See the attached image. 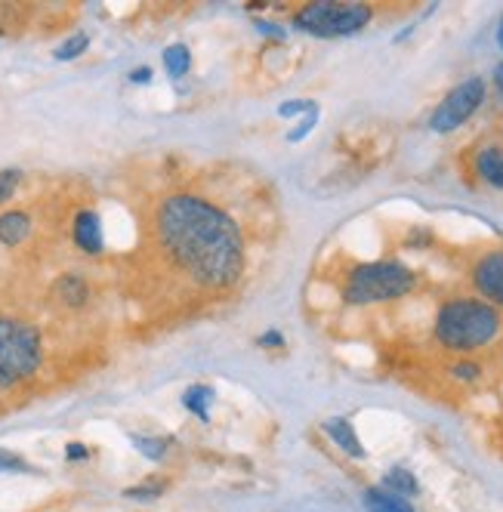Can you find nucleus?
Listing matches in <instances>:
<instances>
[{
  "label": "nucleus",
  "mask_w": 503,
  "mask_h": 512,
  "mask_svg": "<svg viewBox=\"0 0 503 512\" xmlns=\"http://www.w3.org/2000/svg\"><path fill=\"white\" fill-rule=\"evenodd\" d=\"M494 84H497V87L503 90V62H500V65L494 68Z\"/></svg>",
  "instance_id": "a878e982"
},
{
  "label": "nucleus",
  "mask_w": 503,
  "mask_h": 512,
  "mask_svg": "<svg viewBox=\"0 0 503 512\" xmlns=\"http://www.w3.org/2000/svg\"><path fill=\"white\" fill-rule=\"evenodd\" d=\"M41 364V334L16 318H0V392L28 380Z\"/></svg>",
  "instance_id": "20e7f679"
},
{
  "label": "nucleus",
  "mask_w": 503,
  "mask_h": 512,
  "mask_svg": "<svg viewBox=\"0 0 503 512\" xmlns=\"http://www.w3.org/2000/svg\"><path fill=\"white\" fill-rule=\"evenodd\" d=\"M161 494V485H139V488H130L127 497H136V500H152Z\"/></svg>",
  "instance_id": "aec40b11"
},
{
  "label": "nucleus",
  "mask_w": 503,
  "mask_h": 512,
  "mask_svg": "<svg viewBox=\"0 0 503 512\" xmlns=\"http://www.w3.org/2000/svg\"><path fill=\"white\" fill-rule=\"evenodd\" d=\"M473 284L494 309H503V247L485 250L473 266Z\"/></svg>",
  "instance_id": "0eeeda50"
},
{
  "label": "nucleus",
  "mask_w": 503,
  "mask_h": 512,
  "mask_svg": "<svg viewBox=\"0 0 503 512\" xmlns=\"http://www.w3.org/2000/svg\"><path fill=\"white\" fill-rule=\"evenodd\" d=\"M152 241L161 263L195 290H226L244 275L235 219L201 195H170L155 207Z\"/></svg>",
  "instance_id": "f257e3e1"
},
{
  "label": "nucleus",
  "mask_w": 503,
  "mask_h": 512,
  "mask_svg": "<svg viewBox=\"0 0 503 512\" xmlns=\"http://www.w3.org/2000/svg\"><path fill=\"white\" fill-rule=\"evenodd\" d=\"M19 179H22L19 170H0V204H7V201L13 198V192H16V186H19Z\"/></svg>",
  "instance_id": "6ab92c4d"
},
{
  "label": "nucleus",
  "mask_w": 503,
  "mask_h": 512,
  "mask_svg": "<svg viewBox=\"0 0 503 512\" xmlns=\"http://www.w3.org/2000/svg\"><path fill=\"white\" fill-rule=\"evenodd\" d=\"M473 167L482 182H488L491 189H503V142H488L476 152Z\"/></svg>",
  "instance_id": "6e6552de"
},
{
  "label": "nucleus",
  "mask_w": 503,
  "mask_h": 512,
  "mask_svg": "<svg viewBox=\"0 0 503 512\" xmlns=\"http://www.w3.org/2000/svg\"><path fill=\"white\" fill-rule=\"evenodd\" d=\"M497 44H500V50H503V19H500V28H497Z\"/></svg>",
  "instance_id": "bb28decb"
},
{
  "label": "nucleus",
  "mask_w": 503,
  "mask_h": 512,
  "mask_svg": "<svg viewBox=\"0 0 503 512\" xmlns=\"http://www.w3.org/2000/svg\"><path fill=\"white\" fill-rule=\"evenodd\" d=\"M260 346H284V337H281V334H275V331H269V334H263V337H260Z\"/></svg>",
  "instance_id": "5701e85b"
},
{
  "label": "nucleus",
  "mask_w": 503,
  "mask_h": 512,
  "mask_svg": "<svg viewBox=\"0 0 503 512\" xmlns=\"http://www.w3.org/2000/svg\"><path fill=\"white\" fill-rule=\"evenodd\" d=\"M485 93H488L485 78H466L463 84H457V87L436 105L433 118H429V127H433L436 133H451V130H457L460 124H466V121H470V118L479 112L482 102H485Z\"/></svg>",
  "instance_id": "423d86ee"
},
{
  "label": "nucleus",
  "mask_w": 503,
  "mask_h": 512,
  "mask_svg": "<svg viewBox=\"0 0 503 512\" xmlns=\"http://www.w3.org/2000/svg\"><path fill=\"white\" fill-rule=\"evenodd\" d=\"M0 469H28L19 457L7 454V451H0Z\"/></svg>",
  "instance_id": "412c9836"
},
{
  "label": "nucleus",
  "mask_w": 503,
  "mask_h": 512,
  "mask_svg": "<svg viewBox=\"0 0 503 512\" xmlns=\"http://www.w3.org/2000/svg\"><path fill=\"white\" fill-rule=\"evenodd\" d=\"M75 244L84 253H102V223L93 210H81L75 216Z\"/></svg>",
  "instance_id": "9d476101"
},
{
  "label": "nucleus",
  "mask_w": 503,
  "mask_h": 512,
  "mask_svg": "<svg viewBox=\"0 0 503 512\" xmlns=\"http://www.w3.org/2000/svg\"><path fill=\"white\" fill-rule=\"evenodd\" d=\"M368 4H334V0H315L294 13V25L315 38H346L362 31L371 22Z\"/></svg>",
  "instance_id": "39448f33"
},
{
  "label": "nucleus",
  "mask_w": 503,
  "mask_h": 512,
  "mask_svg": "<svg viewBox=\"0 0 503 512\" xmlns=\"http://www.w3.org/2000/svg\"><path fill=\"white\" fill-rule=\"evenodd\" d=\"M189 65H192L189 47H183V44H173V47H167V50H164V68L170 71L173 78H183L186 71H189Z\"/></svg>",
  "instance_id": "dca6fc26"
},
{
  "label": "nucleus",
  "mask_w": 503,
  "mask_h": 512,
  "mask_svg": "<svg viewBox=\"0 0 503 512\" xmlns=\"http://www.w3.org/2000/svg\"><path fill=\"white\" fill-rule=\"evenodd\" d=\"M454 374H457L460 380H476V377H479V368H476V364H457Z\"/></svg>",
  "instance_id": "4be33fe9"
},
{
  "label": "nucleus",
  "mask_w": 503,
  "mask_h": 512,
  "mask_svg": "<svg viewBox=\"0 0 503 512\" xmlns=\"http://www.w3.org/2000/svg\"><path fill=\"white\" fill-rule=\"evenodd\" d=\"M149 75H152V71H149V68H139V71H133V75H130V78H133L136 84H146V81H149Z\"/></svg>",
  "instance_id": "393cba45"
},
{
  "label": "nucleus",
  "mask_w": 503,
  "mask_h": 512,
  "mask_svg": "<svg viewBox=\"0 0 503 512\" xmlns=\"http://www.w3.org/2000/svg\"><path fill=\"white\" fill-rule=\"evenodd\" d=\"M68 460H81V457H87V448L84 445H68Z\"/></svg>",
  "instance_id": "b1692460"
},
{
  "label": "nucleus",
  "mask_w": 503,
  "mask_h": 512,
  "mask_svg": "<svg viewBox=\"0 0 503 512\" xmlns=\"http://www.w3.org/2000/svg\"><path fill=\"white\" fill-rule=\"evenodd\" d=\"M500 312L476 297H451L436 312V340L448 352L470 355L485 349L500 334Z\"/></svg>",
  "instance_id": "f03ea898"
},
{
  "label": "nucleus",
  "mask_w": 503,
  "mask_h": 512,
  "mask_svg": "<svg viewBox=\"0 0 503 512\" xmlns=\"http://www.w3.org/2000/svg\"><path fill=\"white\" fill-rule=\"evenodd\" d=\"M362 500H365V509L368 512H417L405 497L392 494L386 488H368Z\"/></svg>",
  "instance_id": "f8f14e48"
},
{
  "label": "nucleus",
  "mask_w": 503,
  "mask_h": 512,
  "mask_svg": "<svg viewBox=\"0 0 503 512\" xmlns=\"http://www.w3.org/2000/svg\"><path fill=\"white\" fill-rule=\"evenodd\" d=\"M417 284V275L395 263V260H380V263H362L346 275L343 284V300L349 306H371V303H389L411 294Z\"/></svg>",
  "instance_id": "7ed1b4c3"
},
{
  "label": "nucleus",
  "mask_w": 503,
  "mask_h": 512,
  "mask_svg": "<svg viewBox=\"0 0 503 512\" xmlns=\"http://www.w3.org/2000/svg\"><path fill=\"white\" fill-rule=\"evenodd\" d=\"M325 432H328V438H331V442H334L343 454H349V457H355V460H362V457H365L362 438L355 435V426H352L346 417H331V420H325Z\"/></svg>",
  "instance_id": "1a4fd4ad"
},
{
  "label": "nucleus",
  "mask_w": 503,
  "mask_h": 512,
  "mask_svg": "<svg viewBox=\"0 0 503 512\" xmlns=\"http://www.w3.org/2000/svg\"><path fill=\"white\" fill-rule=\"evenodd\" d=\"M53 290H56V297L65 306H84L87 297H90V287H87V281L81 275H62Z\"/></svg>",
  "instance_id": "ddd939ff"
},
{
  "label": "nucleus",
  "mask_w": 503,
  "mask_h": 512,
  "mask_svg": "<svg viewBox=\"0 0 503 512\" xmlns=\"http://www.w3.org/2000/svg\"><path fill=\"white\" fill-rule=\"evenodd\" d=\"M133 445L139 448V454H146L149 460H161L167 454V442L164 438H149V435H133Z\"/></svg>",
  "instance_id": "f3484780"
},
{
  "label": "nucleus",
  "mask_w": 503,
  "mask_h": 512,
  "mask_svg": "<svg viewBox=\"0 0 503 512\" xmlns=\"http://www.w3.org/2000/svg\"><path fill=\"white\" fill-rule=\"evenodd\" d=\"M380 488H386V491H392V494H399V497H414L417 491H420V482L414 479V472L411 469H402V466H392L386 475H383V485Z\"/></svg>",
  "instance_id": "4468645a"
},
{
  "label": "nucleus",
  "mask_w": 503,
  "mask_h": 512,
  "mask_svg": "<svg viewBox=\"0 0 503 512\" xmlns=\"http://www.w3.org/2000/svg\"><path fill=\"white\" fill-rule=\"evenodd\" d=\"M210 401H213V389L210 386H189L186 389V395H183V405H186V411H192L198 420H210Z\"/></svg>",
  "instance_id": "2eb2a0df"
},
{
  "label": "nucleus",
  "mask_w": 503,
  "mask_h": 512,
  "mask_svg": "<svg viewBox=\"0 0 503 512\" xmlns=\"http://www.w3.org/2000/svg\"><path fill=\"white\" fill-rule=\"evenodd\" d=\"M28 232H31V219H28V213L10 210V213L0 216V244L16 247V244H22V241L28 238Z\"/></svg>",
  "instance_id": "9b49d317"
},
{
  "label": "nucleus",
  "mask_w": 503,
  "mask_h": 512,
  "mask_svg": "<svg viewBox=\"0 0 503 512\" xmlns=\"http://www.w3.org/2000/svg\"><path fill=\"white\" fill-rule=\"evenodd\" d=\"M87 44H90L87 34H75V38H68V41L56 50V59H75V56H81V53L87 50Z\"/></svg>",
  "instance_id": "a211bd4d"
}]
</instances>
